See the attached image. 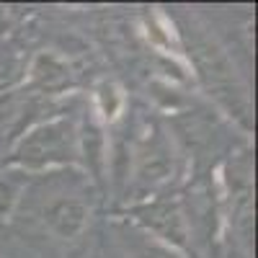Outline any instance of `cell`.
Here are the masks:
<instances>
[{"label":"cell","instance_id":"cell-2","mask_svg":"<svg viewBox=\"0 0 258 258\" xmlns=\"http://www.w3.org/2000/svg\"><path fill=\"white\" fill-rule=\"evenodd\" d=\"M129 165H132L135 188L140 191H158L173 178L176 170L173 145L158 124L145 126L142 137L137 140L132 155H129Z\"/></svg>","mask_w":258,"mask_h":258},{"label":"cell","instance_id":"cell-1","mask_svg":"<svg viewBox=\"0 0 258 258\" xmlns=\"http://www.w3.org/2000/svg\"><path fill=\"white\" fill-rule=\"evenodd\" d=\"M8 163L24 168L31 176L49 168L78 165V121L54 116L34 124L16 140Z\"/></svg>","mask_w":258,"mask_h":258},{"label":"cell","instance_id":"cell-4","mask_svg":"<svg viewBox=\"0 0 258 258\" xmlns=\"http://www.w3.org/2000/svg\"><path fill=\"white\" fill-rule=\"evenodd\" d=\"M132 220L155 238L158 245L168 250H188V225L178 202L153 199L132 209Z\"/></svg>","mask_w":258,"mask_h":258},{"label":"cell","instance_id":"cell-8","mask_svg":"<svg viewBox=\"0 0 258 258\" xmlns=\"http://www.w3.org/2000/svg\"><path fill=\"white\" fill-rule=\"evenodd\" d=\"M31 183V173L13 163L0 165V225L13 217V212Z\"/></svg>","mask_w":258,"mask_h":258},{"label":"cell","instance_id":"cell-6","mask_svg":"<svg viewBox=\"0 0 258 258\" xmlns=\"http://www.w3.org/2000/svg\"><path fill=\"white\" fill-rule=\"evenodd\" d=\"M91 222V207L75 197H59L44 209V225L57 240H75Z\"/></svg>","mask_w":258,"mask_h":258},{"label":"cell","instance_id":"cell-3","mask_svg":"<svg viewBox=\"0 0 258 258\" xmlns=\"http://www.w3.org/2000/svg\"><path fill=\"white\" fill-rule=\"evenodd\" d=\"M194 64H197V73H199L202 83L207 85V91L220 103H225L232 114L245 116V96H243L238 78H235V70L230 68V59L222 54V49L214 47L212 41L194 44Z\"/></svg>","mask_w":258,"mask_h":258},{"label":"cell","instance_id":"cell-10","mask_svg":"<svg viewBox=\"0 0 258 258\" xmlns=\"http://www.w3.org/2000/svg\"><path fill=\"white\" fill-rule=\"evenodd\" d=\"M137 258H178L173 250H168V248H163V245H153V248H145V250H140L137 253Z\"/></svg>","mask_w":258,"mask_h":258},{"label":"cell","instance_id":"cell-11","mask_svg":"<svg viewBox=\"0 0 258 258\" xmlns=\"http://www.w3.org/2000/svg\"><path fill=\"white\" fill-rule=\"evenodd\" d=\"M13 21H16L13 11H11V8H6V6H0V36H3V34L13 26Z\"/></svg>","mask_w":258,"mask_h":258},{"label":"cell","instance_id":"cell-7","mask_svg":"<svg viewBox=\"0 0 258 258\" xmlns=\"http://www.w3.org/2000/svg\"><path fill=\"white\" fill-rule=\"evenodd\" d=\"M78 158L91 170L93 181L101 183L109 168V140H106V126L96 116L78 126Z\"/></svg>","mask_w":258,"mask_h":258},{"label":"cell","instance_id":"cell-5","mask_svg":"<svg viewBox=\"0 0 258 258\" xmlns=\"http://www.w3.org/2000/svg\"><path fill=\"white\" fill-rule=\"evenodd\" d=\"M75 80L73 64L57 52H39L26 68V83L44 96H57L68 91Z\"/></svg>","mask_w":258,"mask_h":258},{"label":"cell","instance_id":"cell-9","mask_svg":"<svg viewBox=\"0 0 258 258\" xmlns=\"http://www.w3.org/2000/svg\"><path fill=\"white\" fill-rule=\"evenodd\" d=\"M93 106H96V119L106 126L114 124L124 109V93L114 80H101L93 91Z\"/></svg>","mask_w":258,"mask_h":258}]
</instances>
